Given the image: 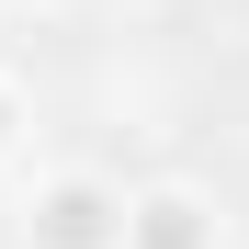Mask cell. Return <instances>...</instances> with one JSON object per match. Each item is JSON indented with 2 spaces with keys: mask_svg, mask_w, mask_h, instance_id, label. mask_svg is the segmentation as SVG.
<instances>
[{
  "mask_svg": "<svg viewBox=\"0 0 249 249\" xmlns=\"http://www.w3.org/2000/svg\"><path fill=\"white\" fill-rule=\"evenodd\" d=\"M124 249H227V204L204 181H136L124 193Z\"/></svg>",
  "mask_w": 249,
  "mask_h": 249,
  "instance_id": "2",
  "label": "cell"
},
{
  "mask_svg": "<svg viewBox=\"0 0 249 249\" xmlns=\"http://www.w3.org/2000/svg\"><path fill=\"white\" fill-rule=\"evenodd\" d=\"M23 136H34V102H23V79H12V68H0V170H12V147H23Z\"/></svg>",
  "mask_w": 249,
  "mask_h": 249,
  "instance_id": "3",
  "label": "cell"
},
{
  "mask_svg": "<svg viewBox=\"0 0 249 249\" xmlns=\"http://www.w3.org/2000/svg\"><path fill=\"white\" fill-rule=\"evenodd\" d=\"M12 238L23 249H124V181L113 170H34L12 204Z\"/></svg>",
  "mask_w": 249,
  "mask_h": 249,
  "instance_id": "1",
  "label": "cell"
},
{
  "mask_svg": "<svg viewBox=\"0 0 249 249\" xmlns=\"http://www.w3.org/2000/svg\"><path fill=\"white\" fill-rule=\"evenodd\" d=\"M23 12H68V0H23Z\"/></svg>",
  "mask_w": 249,
  "mask_h": 249,
  "instance_id": "4",
  "label": "cell"
}]
</instances>
